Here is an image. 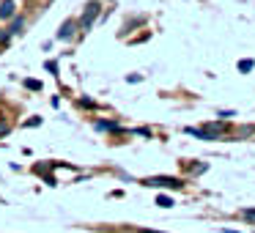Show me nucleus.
I'll list each match as a JSON object with an SVG mask.
<instances>
[{"label": "nucleus", "instance_id": "1", "mask_svg": "<svg viewBox=\"0 0 255 233\" xmlns=\"http://www.w3.org/2000/svg\"><path fill=\"white\" fill-rule=\"evenodd\" d=\"M102 14V3L99 0H91V3H85V11L80 14V19H77V28L83 30V33H88L91 28H94V22H96V17Z\"/></svg>", "mask_w": 255, "mask_h": 233}, {"label": "nucleus", "instance_id": "13", "mask_svg": "<svg viewBox=\"0 0 255 233\" xmlns=\"http://www.w3.org/2000/svg\"><path fill=\"white\" fill-rule=\"evenodd\" d=\"M6 132H8V123H0V137H3Z\"/></svg>", "mask_w": 255, "mask_h": 233}, {"label": "nucleus", "instance_id": "3", "mask_svg": "<svg viewBox=\"0 0 255 233\" xmlns=\"http://www.w3.org/2000/svg\"><path fill=\"white\" fill-rule=\"evenodd\" d=\"M74 30H77V19H66V22H61L55 39H58V41H69V39L74 36Z\"/></svg>", "mask_w": 255, "mask_h": 233}, {"label": "nucleus", "instance_id": "4", "mask_svg": "<svg viewBox=\"0 0 255 233\" xmlns=\"http://www.w3.org/2000/svg\"><path fill=\"white\" fill-rule=\"evenodd\" d=\"M17 17V3L14 0H3L0 3V19H14Z\"/></svg>", "mask_w": 255, "mask_h": 233}, {"label": "nucleus", "instance_id": "12", "mask_svg": "<svg viewBox=\"0 0 255 233\" xmlns=\"http://www.w3.org/2000/svg\"><path fill=\"white\" fill-rule=\"evenodd\" d=\"M8 39H11V36H8V33H6V30L0 28V44H6V41H8Z\"/></svg>", "mask_w": 255, "mask_h": 233}, {"label": "nucleus", "instance_id": "7", "mask_svg": "<svg viewBox=\"0 0 255 233\" xmlns=\"http://www.w3.org/2000/svg\"><path fill=\"white\" fill-rule=\"evenodd\" d=\"M253 66H255V61H250V58H247V61H239V72H242V74L253 72Z\"/></svg>", "mask_w": 255, "mask_h": 233}, {"label": "nucleus", "instance_id": "6", "mask_svg": "<svg viewBox=\"0 0 255 233\" xmlns=\"http://www.w3.org/2000/svg\"><path fill=\"white\" fill-rule=\"evenodd\" d=\"M96 129H99V132H124L116 121H99V123H96Z\"/></svg>", "mask_w": 255, "mask_h": 233}, {"label": "nucleus", "instance_id": "10", "mask_svg": "<svg viewBox=\"0 0 255 233\" xmlns=\"http://www.w3.org/2000/svg\"><path fill=\"white\" fill-rule=\"evenodd\" d=\"M242 217H244V220H250V222H255V209H244Z\"/></svg>", "mask_w": 255, "mask_h": 233}, {"label": "nucleus", "instance_id": "5", "mask_svg": "<svg viewBox=\"0 0 255 233\" xmlns=\"http://www.w3.org/2000/svg\"><path fill=\"white\" fill-rule=\"evenodd\" d=\"M22 28H25V17H14L6 33H8V36H17V33H22Z\"/></svg>", "mask_w": 255, "mask_h": 233}, {"label": "nucleus", "instance_id": "9", "mask_svg": "<svg viewBox=\"0 0 255 233\" xmlns=\"http://www.w3.org/2000/svg\"><path fill=\"white\" fill-rule=\"evenodd\" d=\"M25 88L28 91H41V83L39 80H25Z\"/></svg>", "mask_w": 255, "mask_h": 233}, {"label": "nucleus", "instance_id": "8", "mask_svg": "<svg viewBox=\"0 0 255 233\" xmlns=\"http://www.w3.org/2000/svg\"><path fill=\"white\" fill-rule=\"evenodd\" d=\"M156 206H162V209H170V206H176V203H173V198H165V195H159V198H156Z\"/></svg>", "mask_w": 255, "mask_h": 233}, {"label": "nucleus", "instance_id": "11", "mask_svg": "<svg viewBox=\"0 0 255 233\" xmlns=\"http://www.w3.org/2000/svg\"><path fill=\"white\" fill-rule=\"evenodd\" d=\"M47 72L58 74V63H55V61H47Z\"/></svg>", "mask_w": 255, "mask_h": 233}, {"label": "nucleus", "instance_id": "2", "mask_svg": "<svg viewBox=\"0 0 255 233\" xmlns=\"http://www.w3.org/2000/svg\"><path fill=\"white\" fill-rule=\"evenodd\" d=\"M145 187H167V189H181L184 181L181 178H173V176H151V178H143Z\"/></svg>", "mask_w": 255, "mask_h": 233}]
</instances>
